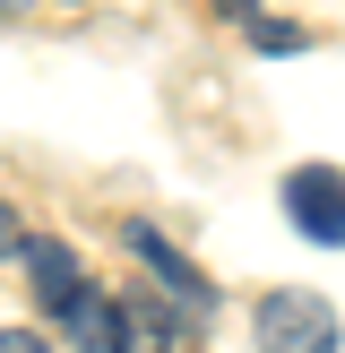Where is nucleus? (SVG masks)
I'll list each match as a JSON object with an SVG mask.
<instances>
[{
	"instance_id": "obj_1",
	"label": "nucleus",
	"mask_w": 345,
	"mask_h": 353,
	"mask_svg": "<svg viewBox=\"0 0 345 353\" xmlns=\"http://www.w3.org/2000/svg\"><path fill=\"white\" fill-rule=\"evenodd\" d=\"M250 327H259V345H276V353H319V345H337V310H328L319 293H293V285L259 293Z\"/></svg>"
},
{
	"instance_id": "obj_2",
	"label": "nucleus",
	"mask_w": 345,
	"mask_h": 353,
	"mask_svg": "<svg viewBox=\"0 0 345 353\" xmlns=\"http://www.w3.org/2000/svg\"><path fill=\"white\" fill-rule=\"evenodd\" d=\"M285 216H293L302 241L345 250V172H337V164H293V172H285Z\"/></svg>"
},
{
	"instance_id": "obj_3",
	"label": "nucleus",
	"mask_w": 345,
	"mask_h": 353,
	"mask_svg": "<svg viewBox=\"0 0 345 353\" xmlns=\"http://www.w3.org/2000/svg\"><path fill=\"white\" fill-rule=\"evenodd\" d=\"M130 250H138V259H147V268H155V285H164V293H172V302H181V310H190V319H199V327L216 319V285H207V276L190 268V259L172 250L164 233H155V224H130Z\"/></svg>"
},
{
	"instance_id": "obj_4",
	"label": "nucleus",
	"mask_w": 345,
	"mask_h": 353,
	"mask_svg": "<svg viewBox=\"0 0 345 353\" xmlns=\"http://www.w3.org/2000/svg\"><path fill=\"white\" fill-rule=\"evenodd\" d=\"M52 319H61V336H69V345H130V310L103 302L95 285H78L61 310H52Z\"/></svg>"
},
{
	"instance_id": "obj_5",
	"label": "nucleus",
	"mask_w": 345,
	"mask_h": 353,
	"mask_svg": "<svg viewBox=\"0 0 345 353\" xmlns=\"http://www.w3.org/2000/svg\"><path fill=\"white\" fill-rule=\"evenodd\" d=\"M17 259H26V293H34L43 310H61L69 293L86 285L78 259H69V241H52V233H26V250H17Z\"/></svg>"
},
{
	"instance_id": "obj_6",
	"label": "nucleus",
	"mask_w": 345,
	"mask_h": 353,
	"mask_svg": "<svg viewBox=\"0 0 345 353\" xmlns=\"http://www.w3.org/2000/svg\"><path fill=\"white\" fill-rule=\"evenodd\" d=\"M164 302H172V293H164ZM164 302H147V293H130V302H121V310H130V345H181L190 327H199V319H190V310H181V319H172Z\"/></svg>"
},
{
	"instance_id": "obj_7",
	"label": "nucleus",
	"mask_w": 345,
	"mask_h": 353,
	"mask_svg": "<svg viewBox=\"0 0 345 353\" xmlns=\"http://www.w3.org/2000/svg\"><path fill=\"white\" fill-rule=\"evenodd\" d=\"M250 43H259V52H302L310 26H293V17H268V9H259V17H250Z\"/></svg>"
},
{
	"instance_id": "obj_8",
	"label": "nucleus",
	"mask_w": 345,
	"mask_h": 353,
	"mask_svg": "<svg viewBox=\"0 0 345 353\" xmlns=\"http://www.w3.org/2000/svg\"><path fill=\"white\" fill-rule=\"evenodd\" d=\"M17 250H26V224H17V207L0 199V259H17Z\"/></svg>"
},
{
	"instance_id": "obj_9",
	"label": "nucleus",
	"mask_w": 345,
	"mask_h": 353,
	"mask_svg": "<svg viewBox=\"0 0 345 353\" xmlns=\"http://www.w3.org/2000/svg\"><path fill=\"white\" fill-rule=\"evenodd\" d=\"M216 17H233V26H250V17H259V0H216Z\"/></svg>"
},
{
	"instance_id": "obj_10",
	"label": "nucleus",
	"mask_w": 345,
	"mask_h": 353,
	"mask_svg": "<svg viewBox=\"0 0 345 353\" xmlns=\"http://www.w3.org/2000/svg\"><path fill=\"white\" fill-rule=\"evenodd\" d=\"M0 353H34V336L26 327H0Z\"/></svg>"
},
{
	"instance_id": "obj_11",
	"label": "nucleus",
	"mask_w": 345,
	"mask_h": 353,
	"mask_svg": "<svg viewBox=\"0 0 345 353\" xmlns=\"http://www.w3.org/2000/svg\"><path fill=\"white\" fill-rule=\"evenodd\" d=\"M17 9H34V0H0V17H17Z\"/></svg>"
}]
</instances>
